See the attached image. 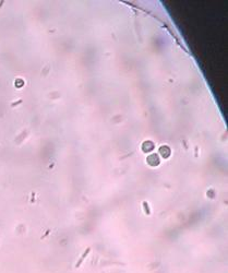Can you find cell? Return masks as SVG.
Here are the masks:
<instances>
[{
	"label": "cell",
	"mask_w": 228,
	"mask_h": 273,
	"mask_svg": "<svg viewBox=\"0 0 228 273\" xmlns=\"http://www.w3.org/2000/svg\"><path fill=\"white\" fill-rule=\"evenodd\" d=\"M87 252H89V251H85V252H84V254H83V257H82L81 259H80V261H79V263H77V267H80V263H81V262H82V260L84 259V257H85V256L87 254Z\"/></svg>",
	"instance_id": "cell-1"
}]
</instances>
